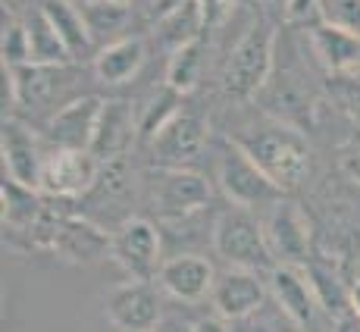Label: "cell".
I'll return each mask as SVG.
<instances>
[{"mask_svg": "<svg viewBox=\"0 0 360 332\" xmlns=\"http://www.w3.org/2000/svg\"><path fill=\"white\" fill-rule=\"evenodd\" d=\"M235 144H238L282 191L301 185V179L307 176V170H310L307 138L297 132L295 126H285V122H273V126H263L248 135H238Z\"/></svg>", "mask_w": 360, "mask_h": 332, "instance_id": "cell-1", "label": "cell"}, {"mask_svg": "<svg viewBox=\"0 0 360 332\" xmlns=\"http://www.w3.org/2000/svg\"><path fill=\"white\" fill-rule=\"evenodd\" d=\"M213 251L232 269H248V273H257V276H269L279 267L273 251H269L263 223L245 207H229L226 213L217 217Z\"/></svg>", "mask_w": 360, "mask_h": 332, "instance_id": "cell-2", "label": "cell"}, {"mask_svg": "<svg viewBox=\"0 0 360 332\" xmlns=\"http://www.w3.org/2000/svg\"><path fill=\"white\" fill-rule=\"evenodd\" d=\"M273 51H276V32L266 19H254L235 41L229 63L223 72V88L229 98L248 101L263 91L273 75Z\"/></svg>", "mask_w": 360, "mask_h": 332, "instance_id": "cell-3", "label": "cell"}, {"mask_svg": "<svg viewBox=\"0 0 360 332\" xmlns=\"http://www.w3.org/2000/svg\"><path fill=\"white\" fill-rule=\"evenodd\" d=\"M110 238H113V232H107L94 219L51 210L44 213L41 226L34 229V241L66 264H94L98 257L110 254Z\"/></svg>", "mask_w": 360, "mask_h": 332, "instance_id": "cell-4", "label": "cell"}, {"mask_svg": "<svg viewBox=\"0 0 360 332\" xmlns=\"http://www.w3.org/2000/svg\"><path fill=\"white\" fill-rule=\"evenodd\" d=\"M110 257L122 273L138 282H150L154 276H160L163 245L157 226L144 217H129L110 238Z\"/></svg>", "mask_w": 360, "mask_h": 332, "instance_id": "cell-5", "label": "cell"}, {"mask_svg": "<svg viewBox=\"0 0 360 332\" xmlns=\"http://www.w3.org/2000/svg\"><path fill=\"white\" fill-rule=\"evenodd\" d=\"M103 166L94 160L91 151H63L51 148L47 151L44 170H41L38 191L47 200H82L91 195L98 185Z\"/></svg>", "mask_w": 360, "mask_h": 332, "instance_id": "cell-6", "label": "cell"}, {"mask_svg": "<svg viewBox=\"0 0 360 332\" xmlns=\"http://www.w3.org/2000/svg\"><path fill=\"white\" fill-rule=\"evenodd\" d=\"M217 176H219V185H223L226 198L232 200V207H260V204H269V200H279L282 198V189L260 170L238 144H229V148L219 154V163H217Z\"/></svg>", "mask_w": 360, "mask_h": 332, "instance_id": "cell-7", "label": "cell"}, {"mask_svg": "<svg viewBox=\"0 0 360 332\" xmlns=\"http://www.w3.org/2000/svg\"><path fill=\"white\" fill-rule=\"evenodd\" d=\"M263 232H266L269 251H273L279 267L304 269L314 260V251H310V223L295 200H282V198L276 200L266 223H263Z\"/></svg>", "mask_w": 360, "mask_h": 332, "instance_id": "cell-8", "label": "cell"}, {"mask_svg": "<svg viewBox=\"0 0 360 332\" xmlns=\"http://www.w3.org/2000/svg\"><path fill=\"white\" fill-rule=\"evenodd\" d=\"M103 314L120 332H157L163 320V304L150 282L129 279L107 292Z\"/></svg>", "mask_w": 360, "mask_h": 332, "instance_id": "cell-9", "label": "cell"}, {"mask_svg": "<svg viewBox=\"0 0 360 332\" xmlns=\"http://www.w3.org/2000/svg\"><path fill=\"white\" fill-rule=\"evenodd\" d=\"M210 182L195 170H160L154 179V210L166 223L191 219L210 204Z\"/></svg>", "mask_w": 360, "mask_h": 332, "instance_id": "cell-10", "label": "cell"}, {"mask_svg": "<svg viewBox=\"0 0 360 332\" xmlns=\"http://www.w3.org/2000/svg\"><path fill=\"white\" fill-rule=\"evenodd\" d=\"M148 144L157 170H191L200 160V151L207 144V126L200 116L179 113Z\"/></svg>", "mask_w": 360, "mask_h": 332, "instance_id": "cell-11", "label": "cell"}, {"mask_svg": "<svg viewBox=\"0 0 360 332\" xmlns=\"http://www.w3.org/2000/svg\"><path fill=\"white\" fill-rule=\"evenodd\" d=\"M103 103L98 94H85V98H72L66 107H60L47 122V141L51 148L63 151H91L94 135H98Z\"/></svg>", "mask_w": 360, "mask_h": 332, "instance_id": "cell-12", "label": "cell"}, {"mask_svg": "<svg viewBox=\"0 0 360 332\" xmlns=\"http://www.w3.org/2000/svg\"><path fill=\"white\" fill-rule=\"evenodd\" d=\"M210 304L219 320L226 323H245L266 304V286L257 273L248 269H226L217 276V286L210 292Z\"/></svg>", "mask_w": 360, "mask_h": 332, "instance_id": "cell-13", "label": "cell"}, {"mask_svg": "<svg viewBox=\"0 0 360 332\" xmlns=\"http://www.w3.org/2000/svg\"><path fill=\"white\" fill-rule=\"evenodd\" d=\"M0 151H4L6 179L38 191L41 170H44V160H47V151H41L38 135H34L25 122L4 120V129H0Z\"/></svg>", "mask_w": 360, "mask_h": 332, "instance_id": "cell-14", "label": "cell"}, {"mask_svg": "<svg viewBox=\"0 0 360 332\" xmlns=\"http://www.w3.org/2000/svg\"><path fill=\"white\" fill-rule=\"evenodd\" d=\"M217 276L219 273L213 269V264L207 257H200V254H176V257L163 260L157 282H160V288L169 298L182 304H195L210 298Z\"/></svg>", "mask_w": 360, "mask_h": 332, "instance_id": "cell-15", "label": "cell"}, {"mask_svg": "<svg viewBox=\"0 0 360 332\" xmlns=\"http://www.w3.org/2000/svg\"><path fill=\"white\" fill-rule=\"evenodd\" d=\"M269 292H273V304H279L282 314L292 323H297L304 332H307V326H314L320 301H316L314 286H310L304 269L276 267L273 273H269Z\"/></svg>", "mask_w": 360, "mask_h": 332, "instance_id": "cell-16", "label": "cell"}, {"mask_svg": "<svg viewBox=\"0 0 360 332\" xmlns=\"http://www.w3.org/2000/svg\"><path fill=\"white\" fill-rule=\"evenodd\" d=\"M307 38L314 57L320 60L329 75H351L360 69V34L320 19L316 25H310Z\"/></svg>", "mask_w": 360, "mask_h": 332, "instance_id": "cell-17", "label": "cell"}, {"mask_svg": "<svg viewBox=\"0 0 360 332\" xmlns=\"http://www.w3.org/2000/svg\"><path fill=\"white\" fill-rule=\"evenodd\" d=\"M138 135V122L131 120V107L126 101H107L103 103V116H101V126L98 135H94L91 144V154L101 166L122 160L126 154L129 141Z\"/></svg>", "mask_w": 360, "mask_h": 332, "instance_id": "cell-18", "label": "cell"}, {"mask_svg": "<svg viewBox=\"0 0 360 332\" xmlns=\"http://www.w3.org/2000/svg\"><path fill=\"white\" fill-rule=\"evenodd\" d=\"M13 72V91H16V103L32 113H41L60 91V75L63 66H38V63H25L10 69Z\"/></svg>", "mask_w": 360, "mask_h": 332, "instance_id": "cell-19", "label": "cell"}, {"mask_svg": "<svg viewBox=\"0 0 360 332\" xmlns=\"http://www.w3.org/2000/svg\"><path fill=\"white\" fill-rule=\"evenodd\" d=\"M0 200H4V226L16 232H34L47 213V198L41 191L25 189L6 176L0 182Z\"/></svg>", "mask_w": 360, "mask_h": 332, "instance_id": "cell-20", "label": "cell"}, {"mask_svg": "<svg viewBox=\"0 0 360 332\" xmlns=\"http://www.w3.org/2000/svg\"><path fill=\"white\" fill-rule=\"evenodd\" d=\"M144 57H148L144 41H138V38L110 41L94 57V72L107 85H122V82H131L138 75V69L144 66Z\"/></svg>", "mask_w": 360, "mask_h": 332, "instance_id": "cell-21", "label": "cell"}, {"mask_svg": "<svg viewBox=\"0 0 360 332\" xmlns=\"http://www.w3.org/2000/svg\"><path fill=\"white\" fill-rule=\"evenodd\" d=\"M41 13L51 19V25L57 29L60 41L66 44L72 60H82L94 47V38L88 32L85 16H82L79 6H72L69 0H41Z\"/></svg>", "mask_w": 360, "mask_h": 332, "instance_id": "cell-22", "label": "cell"}, {"mask_svg": "<svg viewBox=\"0 0 360 332\" xmlns=\"http://www.w3.org/2000/svg\"><path fill=\"white\" fill-rule=\"evenodd\" d=\"M304 273H307L310 286H314V295H316V301H320V307L326 310L329 317H342L345 310H351V288H345L342 276H338L326 260L314 257L304 267Z\"/></svg>", "mask_w": 360, "mask_h": 332, "instance_id": "cell-23", "label": "cell"}, {"mask_svg": "<svg viewBox=\"0 0 360 332\" xmlns=\"http://www.w3.org/2000/svg\"><path fill=\"white\" fill-rule=\"evenodd\" d=\"M25 29H29V47H32V63L38 66H66L69 60V51L66 44L60 41L57 29L51 25V19L41 13V6L25 19Z\"/></svg>", "mask_w": 360, "mask_h": 332, "instance_id": "cell-24", "label": "cell"}, {"mask_svg": "<svg viewBox=\"0 0 360 332\" xmlns=\"http://www.w3.org/2000/svg\"><path fill=\"white\" fill-rule=\"evenodd\" d=\"M200 69H204V41H188V44L176 47L166 66V85L179 94H188L198 85Z\"/></svg>", "mask_w": 360, "mask_h": 332, "instance_id": "cell-25", "label": "cell"}, {"mask_svg": "<svg viewBox=\"0 0 360 332\" xmlns=\"http://www.w3.org/2000/svg\"><path fill=\"white\" fill-rule=\"evenodd\" d=\"M160 41L169 51H176V47L188 44V41H198L200 38V29L207 25L204 19V6H200V0H195V4L182 6L179 13H172V16L160 19Z\"/></svg>", "mask_w": 360, "mask_h": 332, "instance_id": "cell-26", "label": "cell"}, {"mask_svg": "<svg viewBox=\"0 0 360 332\" xmlns=\"http://www.w3.org/2000/svg\"><path fill=\"white\" fill-rule=\"evenodd\" d=\"M179 101H182V94L172 91L169 85L163 88L160 94H154V98L148 101V107L141 110V116H138V138L141 141H150L166 122H172L182 110H179Z\"/></svg>", "mask_w": 360, "mask_h": 332, "instance_id": "cell-27", "label": "cell"}, {"mask_svg": "<svg viewBox=\"0 0 360 332\" xmlns=\"http://www.w3.org/2000/svg\"><path fill=\"white\" fill-rule=\"evenodd\" d=\"M82 16H85V25H88V32H91L94 44H98V41H107V38H113V34L120 32L122 25H126L129 6H122V4H113V0H98V4L85 6V10H82ZM107 44H110V41H107Z\"/></svg>", "mask_w": 360, "mask_h": 332, "instance_id": "cell-28", "label": "cell"}, {"mask_svg": "<svg viewBox=\"0 0 360 332\" xmlns=\"http://www.w3.org/2000/svg\"><path fill=\"white\" fill-rule=\"evenodd\" d=\"M0 57H4V66L16 69L32 63V47H29V29L25 23H4V34H0Z\"/></svg>", "mask_w": 360, "mask_h": 332, "instance_id": "cell-29", "label": "cell"}, {"mask_svg": "<svg viewBox=\"0 0 360 332\" xmlns=\"http://www.w3.org/2000/svg\"><path fill=\"white\" fill-rule=\"evenodd\" d=\"M329 91H332V98H335L338 110H342L354 126H360V72L332 75Z\"/></svg>", "mask_w": 360, "mask_h": 332, "instance_id": "cell-30", "label": "cell"}, {"mask_svg": "<svg viewBox=\"0 0 360 332\" xmlns=\"http://www.w3.org/2000/svg\"><path fill=\"white\" fill-rule=\"evenodd\" d=\"M320 19L360 34V0H316Z\"/></svg>", "mask_w": 360, "mask_h": 332, "instance_id": "cell-31", "label": "cell"}, {"mask_svg": "<svg viewBox=\"0 0 360 332\" xmlns=\"http://www.w3.org/2000/svg\"><path fill=\"white\" fill-rule=\"evenodd\" d=\"M245 323H248L245 332H304L297 323H292L285 314H282L279 304H276V307L263 304L257 314H254L251 320H245Z\"/></svg>", "mask_w": 360, "mask_h": 332, "instance_id": "cell-32", "label": "cell"}, {"mask_svg": "<svg viewBox=\"0 0 360 332\" xmlns=\"http://www.w3.org/2000/svg\"><path fill=\"white\" fill-rule=\"evenodd\" d=\"M338 166H342V172L351 179V182L360 185V141L345 144V148H342V157H338Z\"/></svg>", "mask_w": 360, "mask_h": 332, "instance_id": "cell-33", "label": "cell"}, {"mask_svg": "<svg viewBox=\"0 0 360 332\" xmlns=\"http://www.w3.org/2000/svg\"><path fill=\"white\" fill-rule=\"evenodd\" d=\"M200 6H204V19H207V25H219L226 16H229L232 0H200Z\"/></svg>", "mask_w": 360, "mask_h": 332, "instance_id": "cell-34", "label": "cell"}, {"mask_svg": "<svg viewBox=\"0 0 360 332\" xmlns=\"http://www.w3.org/2000/svg\"><path fill=\"white\" fill-rule=\"evenodd\" d=\"M188 4H195V0H150V16H154V23H160V19L172 16Z\"/></svg>", "mask_w": 360, "mask_h": 332, "instance_id": "cell-35", "label": "cell"}, {"mask_svg": "<svg viewBox=\"0 0 360 332\" xmlns=\"http://www.w3.org/2000/svg\"><path fill=\"white\" fill-rule=\"evenodd\" d=\"M332 332H360V314H354V310H345L342 317H335Z\"/></svg>", "mask_w": 360, "mask_h": 332, "instance_id": "cell-36", "label": "cell"}, {"mask_svg": "<svg viewBox=\"0 0 360 332\" xmlns=\"http://www.w3.org/2000/svg\"><path fill=\"white\" fill-rule=\"evenodd\" d=\"M314 6H316V0H288L285 16L288 19H301V16H307V10H314Z\"/></svg>", "mask_w": 360, "mask_h": 332, "instance_id": "cell-37", "label": "cell"}, {"mask_svg": "<svg viewBox=\"0 0 360 332\" xmlns=\"http://www.w3.org/2000/svg\"><path fill=\"white\" fill-rule=\"evenodd\" d=\"M195 332H229L223 326V320L219 317H204V320L195 323Z\"/></svg>", "mask_w": 360, "mask_h": 332, "instance_id": "cell-38", "label": "cell"}, {"mask_svg": "<svg viewBox=\"0 0 360 332\" xmlns=\"http://www.w3.org/2000/svg\"><path fill=\"white\" fill-rule=\"evenodd\" d=\"M351 310H354V314H360V279L354 282V286H351Z\"/></svg>", "mask_w": 360, "mask_h": 332, "instance_id": "cell-39", "label": "cell"}, {"mask_svg": "<svg viewBox=\"0 0 360 332\" xmlns=\"http://www.w3.org/2000/svg\"><path fill=\"white\" fill-rule=\"evenodd\" d=\"M263 6H282V10H288V0H260Z\"/></svg>", "mask_w": 360, "mask_h": 332, "instance_id": "cell-40", "label": "cell"}, {"mask_svg": "<svg viewBox=\"0 0 360 332\" xmlns=\"http://www.w3.org/2000/svg\"><path fill=\"white\" fill-rule=\"evenodd\" d=\"M72 6H79V10H85V6H91V4H98V0H69Z\"/></svg>", "mask_w": 360, "mask_h": 332, "instance_id": "cell-41", "label": "cell"}, {"mask_svg": "<svg viewBox=\"0 0 360 332\" xmlns=\"http://www.w3.org/2000/svg\"><path fill=\"white\" fill-rule=\"evenodd\" d=\"M16 4H19V0H4V6H10V10H13Z\"/></svg>", "mask_w": 360, "mask_h": 332, "instance_id": "cell-42", "label": "cell"}, {"mask_svg": "<svg viewBox=\"0 0 360 332\" xmlns=\"http://www.w3.org/2000/svg\"><path fill=\"white\" fill-rule=\"evenodd\" d=\"M113 4H122V6H129V0H113Z\"/></svg>", "mask_w": 360, "mask_h": 332, "instance_id": "cell-43", "label": "cell"}]
</instances>
